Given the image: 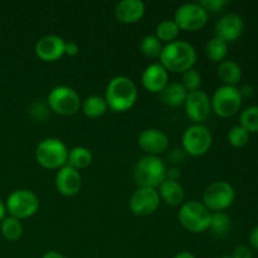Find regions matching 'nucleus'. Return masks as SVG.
<instances>
[{
  "label": "nucleus",
  "mask_w": 258,
  "mask_h": 258,
  "mask_svg": "<svg viewBox=\"0 0 258 258\" xmlns=\"http://www.w3.org/2000/svg\"><path fill=\"white\" fill-rule=\"evenodd\" d=\"M219 258H233L232 256H222V257H219Z\"/></svg>",
  "instance_id": "obj_43"
},
{
  "label": "nucleus",
  "mask_w": 258,
  "mask_h": 258,
  "mask_svg": "<svg viewBox=\"0 0 258 258\" xmlns=\"http://www.w3.org/2000/svg\"><path fill=\"white\" fill-rule=\"evenodd\" d=\"M55 188L63 197H75L80 193L82 186V176L80 171L72 166L64 165L58 169L54 178Z\"/></svg>",
  "instance_id": "obj_15"
},
{
  "label": "nucleus",
  "mask_w": 258,
  "mask_h": 258,
  "mask_svg": "<svg viewBox=\"0 0 258 258\" xmlns=\"http://www.w3.org/2000/svg\"><path fill=\"white\" fill-rule=\"evenodd\" d=\"M166 165L159 156L145 155L134 168V180L138 186L158 189L166 179Z\"/></svg>",
  "instance_id": "obj_3"
},
{
  "label": "nucleus",
  "mask_w": 258,
  "mask_h": 258,
  "mask_svg": "<svg viewBox=\"0 0 258 258\" xmlns=\"http://www.w3.org/2000/svg\"><path fill=\"white\" fill-rule=\"evenodd\" d=\"M244 29V23L241 15L237 13H227L217 20L214 25L216 37L221 38L224 42H234L242 35Z\"/></svg>",
  "instance_id": "obj_16"
},
{
  "label": "nucleus",
  "mask_w": 258,
  "mask_h": 258,
  "mask_svg": "<svg viewBox=\"0 0 258 258\" xmlns=\"http://www.w3.org/2000/svg\"><path fill=\"white\" fill-rule=\"evenodd\" d=\"M7 217V207H5V202L0 199V222Z\"/></svg>",
  "instance_id": "obj_42"
},
{
  "label": "nucleus",
  "mask_w": 258,
  "mask_h": 258,
  "mask_svg": "<svg viewBox=\"0 0 258 258\" xmlns=\"http://www.w3.org/2000/svg\"><path fill=\"white\" fill-rule=\"evenodd\" d=\"M66 40L54 34L39 38L34 45V52L44 62H55L64 55Z\"/></svg>",
  "instance_id": "obj_14"
},
{
  "label": "nucleus",
  "mask_w": 258,
  "mask_h": 258,
  "mask_svg": "<svg viewBox=\"0 0 258 258\" xmlns=\"http://www.w3.org/2000/svg\"><path fill=\"white\" fill-rule=\"evenodd\" d=\"M82 112L85 113L87 117L90 118H98L101 116H103L107 111L108 106L106 103L105 97L98 95H92L88 96L85 98V101H82Z\"/></svg>",
  "instance_id": "obj_23"
},
{
  "label": "nucleus",
  "mask_w": 258,
  "mask_h": 258,
  "mask_svg": "<svg viewBox=\"0 0 258 258\" xmlns=\"http://www.w3.org/2000/svg\"><path fill=\"white\" fill-rule=\"evenodd\" d=\"M163 43L158 39L154 34L145 35L140 42V50L146 58L150 59H156L160 57L163 52Z\"/></svg>",
  "instance_id": "obj_28"
},
{
  "label": "nucleus",
  "mask_w": 258,
  "mask_h": 258,
  "mask_svg": "<svg viewBox=\"0 0 258 258\" xmlns=\"http://www.w3.org/2000/svg\"><path fill=\"white\" fill-rule=\"evenodd\" d=\"M212 212L202 202H184L178 212V219L181 226L191 233H203L209 229Z\"/></svg>",
  "instance_id": "obj_5"
},
{
  "label": "nucleus",
  "mask_w": 258,
  "mask_h": 258,
  "mask_svg": "<svg viewBox=\"0 0 258 258\" xmlns=\"http://www.w3.org/2000/svg\"><path fill=\"white\" fill-rule=\"evenodd\" d=\"M227 139H228V143L232 146L242 148L249 141V133L246 128L242 127L241 125H237L231 127V130L228 131V135H227Z\"/></svg>",
  "instance_id": "obj_32"
},
{
  "label": "nucleus",
  "mask_w": 258,
  "mask_h": 258,
  "mask_svg": "<svg viewBox=\"0 0 258 258\" xmlns=\"http://www.w3.org/2000/svg\"><path fill=\"white\" fill-rule=\"evenodd\" d=\"M80 52V47L76 42H66L64 47V55H68V57H76Z\"/></svg>",
  "instance_id": "obj_36"
},
{
  "label": "nucleus",
  "mask_w": 258,
  "mask_h": 258,
  "mask_svg": "<svg viewBox=\"0 0 258 258\" xmlns=\"http://www.w3.org/2000/svg\"><path fill=\"white\" fill-rule=\"evenodd\" d=\"M239 125L249 134L258 133V105L246 107L239 115Z\"/></svg>",
  "instance_id": "obj_30"
},
{
  "label": "nucleus",
  "mask_w": 258,
  "mask_h": 258,
  "mask_svg": "<svg viewBox=\"0 0 258 258\" xmlns=\"http://www.w3.org/2000/svg\"><path fill=\"white\" fill-rule=\"evenodd\" d=\"M236 199L234 188L224 180L213 181L203 191L202 203L212 212H223L233 204Z\"/></svg>",
  "instance_id": "obj_9"
},
{
  "label": "nucleus",
  "mask_w": 258,
  "mask_h": 258,
  "mask_svg": "<svg viewBox=\"0 0 258 258\" xmlns=\"http://www.w3.org/2000/svg\"><path fill=\"white\" fill-rule=\"evenodd\" d=\"M173 258H197V257L194 256V253H191V252L181 251V252H178V253H176Z\"/></svg>",
  "instance_id": "obj_41"
},
{
  "label": "nucleus",
  "mask_w": 258,
  "mask_h": 258,
  "mask_svg": "<svg viewBox=\"0 0 258 258\" xmlns=\"http://www.w3.org/2000/svg\"><path fill=\"white\" fill-rule=\"evenodd\" d=\"M188 96V91L181 86L180 82H169L168 86L160 92V97L165 105L170 107L183 106Z\"/></svg>",
  "instance_id": "obj_22"
},
{
  "label": "nucleus",
  "mask_w": 258,
  "mask_h": 258,
  "mask_svg": "<svg viewBox=\"0 0 258 258\" xmlns=\"http://www.w3.org/2000/svg\"><path fill=\"white\" fill-rule=\"evenodd\" d=\"M48 107L60 116H73L80 111L82 101L77 91L68 86H55L48 93Z\"/></svg>",
  "instance_id": "obj_8"
},
{
  "label": "nucleus",
  "mask_w": 258,
  "mask_h": 258,
  "mask_svg": "<svg viewBox=\"0 0 258 258\" xmlns=\"http://www.w3.org/2000/svg\"><path fill=\"white\" fill-rule=\"evenodd\" d=\"M186 158V154L183 149H173L168 153V161L170 164H173V166L179 165V164L183 163Z\"/></svg>",
  "instance_id": "obj_34"
},
{
  "label": "nucleus",
  "mask_w": 258,
  "mask_h": 258,
  "mask_svg": "<svg viewBox=\"0 0 258 258\" xmlns=\"http://www.w3.org/2000/svg\"><path fill=\"white\" fill-rule=\"evenodd\" d=\"M158 193L160 201L165 202L171 207L181 206L185 199V190H184L183 185L179 181L168 180V179H165L160 184V186L158 188Z\"/></svg>",
  "instance_id": "obj_20"
},
{
  "label": "nucleus",
  "mask_w": 258,
  "mask_h": 258,
  "mask_svg": "<svg viewBox=\"0 0 258 258\" xmlns=\"http://www.w3.org/2000/svg\"><path fill=\"white\" fill-rule=\"evenodd\" d=\"M0 231H2L3 237L5 239L15 242L18 239H20L24 229H23V224L19 219L8 216L0 222Z\"/></svg>",
  "instance_id": "obj_27"
},
{
  "label": "nucleus",
  "mask_w": 258,
  "mask_h": 258,
  "mask_svg": "<svg viewBox=\"0 0 258 258\" xmlns=\"http://www.w3.org/2000/svg\"><path fill=\"white\" fill-rule=\"evenodd\" d=\"M116 19L123 24H135L140 22L146 12L143 0H121L115 5Z\"/></svg>",
  "instance_id": "obj_19"
},
{
  "label": "nucleus",
  "mask_w": 258,
  "mask_h": 258,
  "mask_svg": "<svg viewBox=\"0 0 258 258\" xmlns=\"http://www.w3.org/2000/svg\"><path fill=\"white\" fill-rule=\"evenodd\" d=\"M139 146L146 155L159 156L169 149V138L159 128H146L139 135Z\"/></svg>",
  "instance_id": "obj_17"
},
{
  "label": "nucleus",
  "mask_w": 258,
  "mask_h": 258,
  "mask_svg": "<svg viewBox=\"0 0 258 258\" xmlns=\"http://www.w3.org/2000/svg\"><path fill=\"white\" fill-rule=\"evenodd\" d=\"M183 106L186 116L194 123L204 122L212 112L211 97L202 90L188 92V96H186V100Z\"/></svg>",
  "instance_id": "obj_13"
},
{
  "label": "nucleus",
  "mask_w": 258,
  "mask_h": 258,
  "mask_svg": "<svg viewBox=\"0 0 258 258\" xmlns=\"http://www.w3.org/2000/svg\"><path fill=\"white\" fill-rule=\"evenodd\" d=\"M92 159L93 156L90 149L85 146H76L68 151L67 165L72 166L76 170H81V169L88 168L92 163Z\"/></svg>",
  "instance_id": "obj_24"
},
{
  "label": "nucleus",
  "mask_w": 258,
  "mask_h": 258,
  "mask_svg": "<svg viewBox=\"0 0 258 258\" xmlns=\"http://www.w3.org/2000/svg\"><path fill=\"white\" fill-rule=\"evenodd\" d=\"M5 207L10 217L22 221L37 213L39 209V198L29 189H17L8 196Z\"/></svg>",
  "instance_id": "obj_7"
},
{
  "label": "nucleus",
  "mask_w": 258,
  "mask_h": 258,
  "mask_svg": "<svg viewBox=\"0 0 258 258\" xmlns=\"http://www.w3.org/2000/svg\"><path fill=\"white\" fill-rule=\"evenodd\" d=\"M217 76L223 86L237 87L242 80V70L237 62L232 59H224L217 67Z\"/></svg>",
  "instance_id": "obj_21"
},
{
  "label": "nucleus",
  "mask_w": 258,
  "mask_h": 258,
  "mask_svg": "<svg viewBox=\"0 0 258 258\" xmlns=\"http://www.w3.org/2000/svg\"><path fill=\"white\" fill-rule=\"evenodd\" d=\"M141 83L151 93H160L169 83V72L159 62L150 63L141 75Z\"/></svg>",
  "instance_id": "obj_18"
},
{
  "label": "nucleus",
  "mask_w": 258,
  "mask_h": 258,
  "mask_svg": "<svg viewBox=\"0 0 258 258\" xmlns=\"http://www.w3.org/2000/svg\"><path fill=\"white\" fill-rule=\"evenodd\" d=\"M233 258H253V254H252V251L247 246H237L234 248L233 253L231 254Z\"/></svg>",
  "instance_id": "obj_35"
},
{
  "label": "nucleus",
  "mask_w": 258,
  "mask_h": 258,
  "mask_svg": "<svg viewBox=\"0 0 258 258\" xmlns=\"http://www.w3.org/2000/svg\"><path fill=\"white\" fill-rule=\"evenodd\" d=\"M159 59L160 64L168 72L183 73L194 68L197 62V50L190 43L176 39L164 45Z\"/></svg>",
  "instance_id": "obj_2"
},
{
  "label": "nucleus",
  "mask_w": 258,
  "mask_h": 258,
  "mask_svg": "<svg viewBox=\"0 0 258 258\" xmlns=\"http://www.w3.org/2000/svg\"><path fill=\"white\" fill-rule=\"evenodd\" d=\"M204 50H206V55L209 60L214 63H221L222 60L226 59L227 54H228V43L214 35L207 42Z\"/></svg>",
  "instance_id": "obj_25"
},
{
  "label": "nucleus",
  "mask_w": 258,
  "mask_h": 258,
  "mask_svg": "<svg viewBox=\"0 0 258 258\" xmlns=\"http://www.w3.org/2000/svg\"><path fill=\"white\" fill-rule=\"evenodd\" d=\"M242 96L238 87L232 86H221L214 91L211 98L212 111L217 116L223 118L232 117L239 111L242 106Z\"/></svg>",
  "instance_id": "obj_10"
},
{
  "label": "nucleus",
  "mask_w": 258,
  "mask_h": 258,
  "mask_svg": "<svg viewBox=\"0 0 258 258\" xmlns=\"http://www.w3.org/2000/svg\"><path fill=\"white\" fill-rule=\"evenodd\" d=\"M238 91L241 93L242 98H248L253 95V87L251 85H248V83H244L241 87H238Z\"/></svg>",
  "instance_id": "obj_38"
},
{
  "label": "nucleus",
  "mask_w": 258,
  "mask_h": 258,
  "mask_svg": "<svg viewBox=\"0 0 258 258\" xmlns=\"http://www.w3.org/2000/svg\"><path fill=\"white\" fill-rule=\"evenodd\" d=\"M180 83L188 92H194V91L201 90L202 75L199 73V71L196 70V68H190V70L181 73Z\"/></svg>",
  "instance_id": "obj_31"
},
{
  "label": "nucleus",
  "mask_w": 258,
  "mask_h": 258,
  "mask_svg": "<svg viewBox=\"0 0 258 258\" xmlns=\"http://www.w3.org/2000/svg\"><path fill=\"white\" fill-rule=\"evenodd\" d=\"M213 144V135L211 130L203 123H194L184 131L181 136V149L186 155L203 156L211 150Z\"/></svg>",
  "instance_id": "obj_6"
},
{
  "label": "nucleus",
  "mask_w": 258,
  "mask_h": 258,
  "mask_svg": "<svg viewBox=\"0 0 258 258\" xmlns=\"http://www.w3.org/2000/svg\"><path fill=\"white\" fill-rule=\"evenodd\" d=\"M160 202L158 189L138 186V189L131 194L128 208L135 216L148 217L158 211Z\"/></svg>",
  "instance_id": "obj_12"
},
{
  "label": "nucleus",
  "mask_w": 258,
  "mask_h": 258,
  "mask_svg": "<svg viewBox=\"0 0 258 258\" xmlns=\"http://www.w3.org/2000/svg\"><path fill=\"white\" fill-rule=\"evenodd\" d=\"M179 33H180V29L176 25V23L174 22L173 19H165L161 20L158 25H156L155 29V37L160 40L161 43H168L174 42L176 40V38L179 37Z\"/></svg>",
  "instance_id": "obj_26"
},
{
  "label": "nucleus",
  "mask_w": 258,
  "mask_h": 258,
  "mask_svg": "<svg viewBox=\"0 0 258 258\" xmlns=\"http://www.w3.org/2000/svg\"><path fill=\"white\" fill-rule=\"evenodd\" d=\"M42 258H66V257L58 251H48L43 254Z\"/></svg>",
  "instance_id": "obj_40"
},
{
  "label": "nucleus",
  "mask_w": 258,
  "mask_h": 258,
  "mask_svg": "<svg viewBox=\"0 0 258 258\" xmlns=\"http://www.w3.org/2000/svg\"><path fill=\"white\" fill-rule=\"evenodd\" d=\"M68 148L62 140L47 138L40 141L35 148V160L42 168L48 170H58L67 165Z\"/></svg>",
  "instance_id": "obj_4"
},
{
  "label": "nucleus",
  "mask_w": 258,
  "mask_h": 258,
  "mask_svg": "<svg viewBox=\"0 0 258 258\" xmlns=\"http://www.w3.org/2000/svg\"><path fill=\"white\" fill-rule=\"evenodd\" d=\"M180 176H181L180 169L176 168V166H170V168L166 169V179H168V180L179 181Z\"/></svg>",
  "instance_id": "obj_37"
},
{
  "label": "nucleus",
  "mask_w": 258,
  "mask_h": 258,
  "mask_svg": "<svg viewBox=\"0 0 258 258\" xmlns=\"http://www.w3.org/2000/svg\"><path fill=\"white\" fill-rule=\"evenodd\" d=\"M249 243L254 249H258V224L249 233Z\"/></svg>",
  "instance_id": "obj_39"
},
{
  "label": "nucleus",
  "mask_w": 258,
  "mask_h": 258,
  "mask_svg": "<svg viewBox=\"0 0 258 258\" xmlns=\"http://www.w3.org/2000/svg\"><path fill=\"white\" fill-rule=\"evenodd\" d=\"M198 3L207 10L208 14L209 13H219L228 4L227 0H202V2Z\"/></svg>",
  "instance_id": "obj_33"
},
{
  "label": "nucleus",
  "mask_w": 258,
  "mask_h": 258,
  "mask_svg": "<svg viewBox=\"0 0 258 258\" xmlns=\"http://www.w3.org/2000/svg\"><path fill=\"white\" fill-rule=\"evenodd\" d=\"M208 18L209 14L199 3H185L175 10L173 20L180 30L197 32L206 27Z\"/></svg>",
  "instance_id": "obj_11"
},
{
  "label": "nucleus",
  "mask_w": 258,
  "mask_h": 258,
  "mask_svg": "<svg viewBox=\"0 0 258 258\" xmlns=\"http://www.w3.org/2000/svg\"><path fill=\"white\" fill-rule=\"evenodd\" d=\"M232 227V219L224 212H214L211 216V224L209 228L212 229L216 236H224L229 232Z\"/></svg>",
  "instance_id": "obj_29"
},
{
  "label": "nucleus",
  "mask_w": 258,
  "mask_h": 258,
  "mask_svg": "<svg viewBox=\"0 0 258 258\" xmlns=\"http://www.w3.org/2000/svg\"><path fill=\"white\" fill-rule=\"evenodd\" d=\"M138 87L130 77L116 76L108 81L105 91V101L113 112H126L138 101Z\"/></svg>",
  "instance_id": "obj_1"
}]
</instances>
